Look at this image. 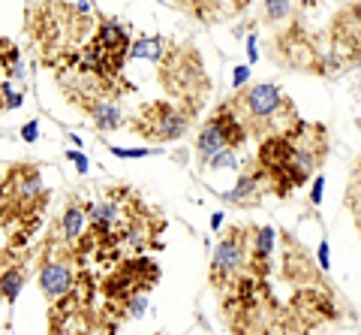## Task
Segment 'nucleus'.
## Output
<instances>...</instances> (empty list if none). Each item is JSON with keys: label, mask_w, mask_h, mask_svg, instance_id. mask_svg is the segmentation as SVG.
I'll return each mask as SVG.
<instances>
[{"label": "nucleus", "mask_w": 361, "mask_h": 335, "mask_svg": "<svg viewBox=\"0 0 361 335\" xmlns=\"http://www.w3.org/2000/svg\"><path fill=\"white\" fill-rule=\"evenodd\" d=\"M325 158H329V127L322 121L301 118L295 127L259 142L253 166L265 191L277 199H286L292 191L319 175Z\"/></svg>", "instance_id": "1"}, {"label": "nucleus", "mask_w": 361, "mask_h": 335, "mask_svg": "<svg viewBox=\"0 0 361 335\" xmlns=\"http://www.w3.org/2000/svg\"><path fill=\"white\" fill-rule=\"evenodd\" d=\"M94 4H27L25 6V30L39 49V61L45 66H58L66 54L87 46L97 33Z\"/></svg>", "instance_id": "2"}, {"label": "nucleus", "mask_w": 361, "mask_h": 335, "mask_svg": "<svg viewBox=\"0 0 361 335\" xmlns=\"http://www.w3.org/2000/svg\"><path fill=\"white\" fill-rule=\"evenodd\" d=\"M51 194L42 184V172L37 163H9L4 170V251H27L42 215L49 208Z\"/></svg>", "instance_id": "3"}, {"label": "nucleus", "mask_w": 361, "mask_h": 335, "mask_svg": "<svg viewBox=\"0 0 361 335\" xmlns=\"http://www.w3.org/2000/svg\"><path fill=\"white\" fill-rule=\"evenodd\" d=\"M220 311L232 335H283L289 329L286 308L277 302L268 278L250 272L220 293Z\"/></svg>", "instance_id": "4"}, {"label": "nucleus", "mask_w": 361, "mask_h": 335, "mask_svg": "<svg viewBox=\"0 0 361 335\" xmlns=\"http://www.w3.org/2000/svg\"><path fill=\"white\" fill-rule=\"evenodd\" d=\"M232 103V109L238 112V118L244 121L250 139L262 142L268 136H277L289 127H295L301 115L295 103L280 91V85L274 82H256V85H247L241 91H235L226 97Z\"/></svg>", "instance_id": "5"}, {"label": "nucleus", "mask_w": 361, "mask_h": 335, "mask_svg": "<svg viewBox=\"0 0 361 335\" xmlns=\"http://www.w3.org/2000/svg\"><path fill=\"white\" fill-rule=\"evenodd\" d=\"M99 287L85 269L75 293L49 305V335H118V317H111L106 305L97 308Z\"/></svg>", "instance_id": "6"}, {"label": "nucleus", "mask_w": 361, "mask_h": 335, "mask_svg": "<svg viewBox=\"0 0 361 335\" xmlns=\"http://www.w3.org/2000/svg\"><path fill=\"white\" fill-rule=\"evenodd\" d=\"M82 272H85V263L78 260L73 245L61 236V227L51 221L45 239L37 245V281H39L42 299L54 305L70 293H75Z\"/></svg>", "instance_id": "7"}, {"label": "nucleus", "mask_w": 361, "mask_h": 335, "mask_svg": "<svg viewBox=\"0 0 361 335\" xmlns=\"http://www.w3.org/2000/svg\"><path fill=\"white\" fill-rule=\"evenodd\" d=\"M160 284V263L151 257H123L99 281V296L111 317L127 320V308L139 296H148Z\"/></svg>", "instance_id": "8"}, {"label": "nucleus", "mask_w": 361, "mask_h": 335, "mask_svg": "<svg viewBox=\"0 0 361 335\" xmlns=\"http://www.w3.org/2000/svg\"><path fill=\"white\" fill-rule=\"evenodd\" d=\"M202 109H205L202 103H187V100H148L130 118V130L148 142H178L193 130Z\"/></svg>", "instance_id": "9"}, {"label": "nucleus", "mask_w": 361, "mask_h": 335, "mask_svg": "<svg viewBox=\"0 0 361 335\" xmlns=\"http://www.w3.org/2000/svg\"><path fill=\"white\" fill-rule=\"evenodd\" d=\"M160 88L169 94V100H187V103H202L211 94V79L205 73V61H202V52L190 42H175L169 49L166 61L160 64Z\"/></svg>", "instance_id": "10"}, {"label": "nucleus", "mask_w": 361, "mask_h": 335, "mask_svg": "<svg viewBox=\"0 0 361 335\" xmlns=\"http://www.w3.org/2000/svg\"><path fill=\"white\" fill-rule=\"evenodd\" d=\"M250 245H253V223H232L220 236L208 266V284L223 293L241 275L250 272Z\"/></svg>", "instance_id": "11"}, {"label": "nucleus", "mask_w": 361, "mask_h": 335, "mask_svg": "<svg viewBox=\"0 0 361 335\" xmlns=\"http://www.w3.org/2000/svg\"><path fill=\"white\" fill-rule=\"evenodd\" d=\"M280 245H283L280 272H283L286 281L295 284V290L322 287V269H319V263L310 260V254L304 251V245H298L295 236H289V233H280Z\"/></svg>", "instance_id": "12"}, {"label": "nucleus", "mask_w": 361, "mask_h": 335, "mask_svg": "<svg viewBox=\"0 0 361 335\" xmlns=\"http://www.w3.org/2000/svg\"><path fill=\"white\" fill-rule=\"evenodd\" d=\"M37 263V248L27 251H4V272H0V293H4L6 305H16V299L25 287L27 266Z\"/></svg>", "instance_id": "13"}, {"label": "nucleus", "mask_w": 361, "mask_h": 335, "mask_svg": "<svg viewBox=\"0 0 361 335\" xmlns=\"http://www.w3.org/2000/svg\"><path fill=\"white\" fill-rule=\"evenodd\" d=\"M54 223L61 227V236L70 242L78 254V245H82L87 236V199L78 196V194L66 196V206L61 211V218H54Z\"/></svg>", "instance_id": "14"}, {"label": "nucleus", "mask_w": 361, "mask_h": 335, "mask_svg": "<svg viewBox=\"0 0 361 335\" xmlns=\"http://www.w3.org/2000/svg\"><path fill=\"white\" fill-rule=\"evenodd\" d=\"M274 248H277V230L262 223H253V245H250V275L268 278L274 272Z\"/></svg>", "instance_id": "15"}, {"label": "nucleus", "mask_w": 361, "mask_h": 335, "mask_svg": "<svg viewBox=\"0 0 361 335\" xmlns=\"http://www.w3.org/2000/svg\"><path fill=\"white\" fill-rule=\"evenodd\" d=\"M268 191H265V184H262V178H259V172H256V166H253V160H250V166L238 175V182H235V187L229 194H223V203H229V206H235V208H244V211H250V208H256L259 203H262V196H265Z\"/></svg>", "instance_id": "16"}, {"label": "nucleus", "mask_w": 361, "mask_h": 335, "mask_svg": "<svg viewBox=\"0 0 361 335\" xmlns=\"http://www.w3.org/2000/svg\"><path fill=\"white\" fill-rule=\"evenodd\" d=\"M193 151H196V160H199L202 170H208V166L217 160L223 151H232V148H229V142H226V136H223L220 124H217V121H214L211 115L205 118V124H202L199 133H196Z\"/></svg>", "instance_id": "17"}, {"label": "nucleus", "mask_w": 361, "mask_h": 335, "mask_svg": "<svg viewBox=\"0 0 361 335\" xmlns=\"http://www.w3.org/2000/svg\"><path fill=\"white\" fill-rule=\"evenodd\" d=\"M211 118L220 124L223 136H226V142H229V148H232V151H238V148H244V145L250 142V133H247L244 121L238 118V112L232 109L229 100H223V103H217V109L211 112Z\"/></svg>", "instance_id": "18"}, {"label": "nucleus", "mask_w": 361, "mask_h": 335, "mask_svg": "<svg viewBox=\"0 0 361 335\" xmlns=\"http://www.w3.org/2000/svg\"><path fill=\"white\" fill-rule=\"evenodd\" d=\"M121 100H123V97H109V100L97 103L94 109L87 112L90 124H94L99 133H115V130H121V127L130 124V121H127V112H123V106H121Z\"/></svg>", "instance_id": "19"}, {"label": "nucleus", "mask_w": 361, "mask_h": 335, "mask_svg": "<svg viewBox=\"0 0 361 335\" xmlns=\"http://www.w3.org/2000/svg\"><path fill=\"white\" fill-rule=\"evenodd\" d=\"M175 42L172 40H166L160 37V33H139V37L133 40V49H130V58L133 61H151L160 66L166 61V54L169 49H172Z\"/></svg>", "instance_id": "20"}, {"label": "nucleus", "mask_w": 361, "mask_h": 335, "mask_svg": "<svg viewBox=\"0 0 361 335\" xmlns=\"http://www.w3.org/2000/svg\"><path fill=\"white\" fill-rule=\"evenodd\" d=\"M175 9H184V13H193L202 25H214V21H220L217 16H226V13H244L247 4H175Z\"/></svg>", "instance_id": "21"}, {"label": "nucleus", "mask_w": 361, "mask_h": 335, "mask_svg": "<svg viewBox=\"0 0 361 335\" xmlns=\"http://www.w3.org/2000/svg\"><path fill=\"white\" fill-rule=\"evenodd\" d=\"M346 208L353 211L355 223H361V154L349 166V182H346V194H343Z\"/></svg>", "instance_id": "22"}, {"label": "nucleus", "mask_w": 361, "mask_h": 335, "mask_svg": "<svg viewBox=\"0 0 361 335\" xmlns=\"http://www.w3.org/2000/svg\"><path fill=\"white\" fill-rule=\"evenodd\" d=\"M265 16V25L277 28V25H289L292 16L301 13V4H286V0H268V4L259 6Z\"/></svg>", "instance_id": "23"}, {"label": "nucleus", "mask_w": 361, "mask_h": 335, "mask_svg": "<svg viewBox=\"0 0 361 335\" xmlns=\"http://www.w3.org/2000/svg\"><path fill=\"white\" fill-rule=\"evenodd\" d=\"M4 70H6V82L25 79V70H21V61H18V49L9 40H4Z\"/></svg>", "instance_id": "24"}, {"label": "nucleus", "mask_w": 361, "mask_h": 335, "mask_svg": "<svg viewBox=\"0 0 361 335\" xmlns=\"http://www.w3.org/2000/svg\"><path fill=\"white\" fill-rule=\"evenodd\" d=\"M163 148H111V154L121 160H142V158H154V154H160Z\"/></svg>", "instance_id": "25"}, {"label": "nucleus", "mask_w": 361, "mask_h": 335, "mask_svg": "<svg viewBox=\"0 0 361 335\" xmlns=\"http://www.w3.org/2000/svg\"><path fill=\"white\" fill-rule=\"evenodd\" d=\"M208 170H238V154L235 151H223L217 160H214Z\"/></svg>", "instance_id": "26"}, {"label": "nucleus", "mask_w": 361, "mask_h": 335, "mask_svg": "<svg viewBox=\"0 0 361 335\" xmlns=\"http://www.w3.org/2000/svg\"><path fill=\"white\" fill-rule=\"evenodd\" d=\"M21 106V94L13 88V82H4V109H18Z\"/></svg>", "instance_id": "27"}, {"label": "nucleus", "mask_w": 361, "mask_h": 335, "mask_svg": "<svg viewBox=\"0 0 361 335\" xmlns=\"http://www.w3.org/2000/svg\"><path fill=\"white\" fill-rule=\"evenodd\" d=\"M247 82H250V66L247 64H238L232 73V88L235 91H241V88H247Z\"/></svg>", "instance_id": "28"}, {"label": "nucleus", "mask_w": 361, "mask_h": 335, "mask_svg": "<svg viewBox=\"0 0 361 335\" xmlns=\"http://www.w3.org/2000/svg\"><path fill=\"white\" fill-rule=\"evenodd\" d=\"M18 133H21V139H25L27 145H33V142L39 139V121H37V118H30L27 124H21V130H18Z\"/></svg>", "instance_id": "29"}, {"label": "nucleus", "mask_w": 361, "mask_h": 335, "mask_svg": "<svg viewBox=\"0 0 361 335\" xmlns=\"http://www.w3.org/2000/svg\"><path fill=\"white\" fill-rule=\"evenodd\" d=\"M322 191H325V175L319 172L313 178V191H310V208H319L322 203Z\"/></svg>", "instance_id": "30"}, {"label": "nucleus", "mask_w": 361, "mask_h": 335, "mask_svg": "<svg viewBox=\"0 0 361 335\" xmlns=\"http://www.w3.org/2000/svg\"><path fill=\"white\" fill-rule=\"evenodd\" d=\"M63 158H66V160H73L78 172H87V170H90V160L85 158V154H82V151H75V148H70V151H66V154H63Z\"/></svg>", "instance_id": "31"}, {"label": "nucleus", "mask_w": 361, "mask_h": 335, "mask_svg": "<svg viewBox=\"0 0 361 335\" xmlns=\"http://www.w3.org/2000/svg\"><path fill=\"white\" fill-rule=\"evenodd\" d=\"M329 266H331V248H329V239H322L319 242V269L329 272Z\"/></svg>", "instance_id": "32"}, {"label": "nucleus", "mask_w": 361, "mask_h": 335, "mask_svg": "<svg viewBox=\"0 0 361 335\" xmlns=\"http://www.w3.org/2000/svg\"><path fill=\"white\" fill-rule=\"evenodd\" d=\"M247 61H250V64H256V61H259V49H256V33H250V37H247Z\"/></svg>", "instance_id": "33"}, {"label": "nucleus", "mask_w": 361, "mask_h": 335, "mask_svg": "<svg viewBox=\"0 0 361 335\" xmlns=\"http://www.w3.org/2000/svg\"><path fill=\"white\" fill-rule=\"evenodd\" d=\"M223 218H226L223 211H214V215H211V230H214V233H217V230L223 227Z\"/></svg>", "instance_id": "34"}, {"label": "nucleus", "mask_w": 361, "mask_h": 335, "mask_svg": "<svg viewBox=\"0 0 361 335\" xmlns=\"http://www.w3.org/2000/svg\"><path fill=\"white\" fill-rule=\"evenodd\" d=\"M358 127H361V118H358Z\"/></svg>", "instance_id": "35"}]
</instances>
